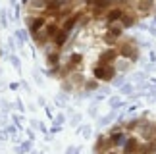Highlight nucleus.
<instances>
[{"label": "nucleus", "mask_w": 156, "mask_h": 154, "mask_svg": "<svg viewBox=\"0 0 156 154\" xmlns=\"http://www.w3.org/2000/svg\"><path fill=\"white\" fill-rule=\"evenodd\" d=\"M71 150H73V148H67V150H66V154H71Z\"/></svg>", "instance_id": "11"}, {"label": "nucleus", "mask_w": 156, "mask_h": 154, "mask_svg": "<svg viewBox=\"0 0 156 154\" xmlns=\"http://www.w3.org/2000/svg\"><path fill=\"white\" fill-rule=\"evenodd\" d=\"M12 64H14L15 67H19V60H18V58H15V56H12Z\"/></svg>", "instance_id": "8"}, {"label": "nucleus", "mask_w": 156, "mask_h": 154, "mask_svg": "<svg viewBox=\"0 0 156 154\" xmlns=\"http://www.w3.org/2000/svg\"><path fill=\"white\" fill-rule=\"evenodd\" d=\"M6 10H4V12H2V25H8V18H6Z\"/></svg>", "instance_id": "6"}, {"label": "nucleus", "mask_w": 156, "mask_h": 154, "mask_svg": "<svg viewBox=\"0 0 156 154\" xmlns=\"http://www.w3.org/2000/svg\"><path fill=\"white\" fill-rule=\"evenodd\" d=\"M8 139V133L6 131H0V141H6Z\"/></svg>", "instance_id": "7"}, {"label": "nucleus", "mask_w": 156, "mask_h": 154, "mask_svg": "<svg viewBox=\"0 0 156 154\" xmlns=\"http://www.w3.org/2000/svg\"><path fill=\"white\" fill-rule=\"evenodd\" d=\"M31 150H33V141H29V139L15 146V154H29Z\"/></svg>", "instance_id": "2"}, {"label": "nucleus", "mask_w": 156, "mask_h": 154, "mask_svg": "<svg viewBox=\"0 0 156 154\" xmlns=\"http://www.w3.org/2000/svg\"><path fill=\"white\" fill-rule=\"evenodd\" d=\"M48 23L46 21V15H35V18H29L27 19V25H29V33H37V31L44 29V25Z\"/></svg>", "instance_id": "1"}, {"label": "nucleus", "mask_w": 156, "mask_h": 154, "mask_svg": "<svg viewBox=\"0 0 156 154\" xmlns=\"http://www.w3.org/2000/svg\"><path fill=\"white\" fill-rule=\"evenodd\" d=\"M14 123H15V127H21V123H23V120L19 118V116H14Z\"/></svg>", "instance_id": "5"}, {"label": "nucleus", "mask_w": 156, "mask_h": 154, "mask_svg": "<svg viewBox=\"0 0 156 154\" xmlns=\"http://www.w3.org/2000/svg\"><path fill=\"white\" fill-rule=\"evenodd\" d=\"M15 108H18V110H21V112H23V102H19V100H18V102H15Z\"/></svg>", "instance_id": "9"}, {"label": "nucleus", "mask_w": 156, "mask_h": 154, "mask_svg": "<svg viewBox=\"0 0 156 154\" xmlns=\"http://www.w3.org/2000/svg\"><path fill=\"white\" fill-rule=\"evenodd\" d=\"M15 37H18V41L21 42V44H23L25 41H27V33H25V31H21V29H19L18 33H15Z\"/></svg>", "instance_id": "3"}, {"label": "nucleus", "mask_w": 156, "mask_h": 154, "mask_svg": "<svg viewBox=\"0 0 156 154\" xmlns=\"http://www.w3.org/2000/svg\"><path fill=\"white\" fill-rule=\"evenodd\" d=\"M6 133L15 137V133H18V127H15V125H6Z\"/></svg>", "instance_id": "4"}, {"label": "nucleus", "mask_w": 156, "mask_h": 154, "mask_svg": "<svg viewBox=\"0 0 156 154\" xmlns=\"http://www.w3.org/2000/svg\"><path fill=\"white\" fill-rule=\"evenodd\" d=\"M29 2L31 0H21V4H25V6H29Z\"/></svg>", "instance_id": "10"}]
</instances>
